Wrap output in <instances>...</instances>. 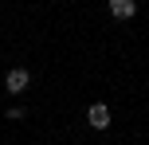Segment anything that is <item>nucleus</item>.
Listing matches in <instances>:
<instances>
[{
	"mask_svg": "<svg viewBox=\"0 0 149 145\" xmlns=\"http://www.w3.org/2000/svg\"><path fill=\"white\" fill-rule=\"evenodd\" d=\"M28 86H31V71H28V67H12V71L4 75V90H8V94H24Z\"/></svg>",
	"mask_w": 149,
	"mask_h": 145,
	"instance_id": "1",
	"label": "nucleus"
},
{
	"mask_svg": "<svg viewBox=\"0 0 149 145\" xmlns=\"http://www.w3.org/2000/svg\"><path fill=\"white\" fill-rule=\"evenodd\" d=\"M86 122L94 126V130H110V106H106V102H90Z\"/></svg>",
	"mask_w": 149,
	"mask_h": 145,
	"instance_id": "2",
	"label": "nucleus"
},
{
	"mask_svg": "<svg viewBox=\"0 0 149 145\" xmlns=\"http://www.w3.org/2000/svg\"><path fill=\"white\" fill-rule=\"evenodd\" d=\"M137 12V0H110V16L114 20H134Z\"/></svg>",
	"mask_w": 149,
	"mask_h": 145,
	"instance_id": "3",
	"label": "nucleus"
},
{
	"mask_svg": "<svg viewBox=\"0 0 149 145\" xmlns=\"http://www.w3.org/2000/svg\"><path fill=\"white\" fill-rule=\"evenodd\" d=\"M8 118H12V122H24V118H28V110H24V106H12V110H8Z\"/></svg>",
	"mask_w": 149,
	"mask_h": 145,
	"instance_id": "4",
	"label": "nucleus"
}]
</instances>
